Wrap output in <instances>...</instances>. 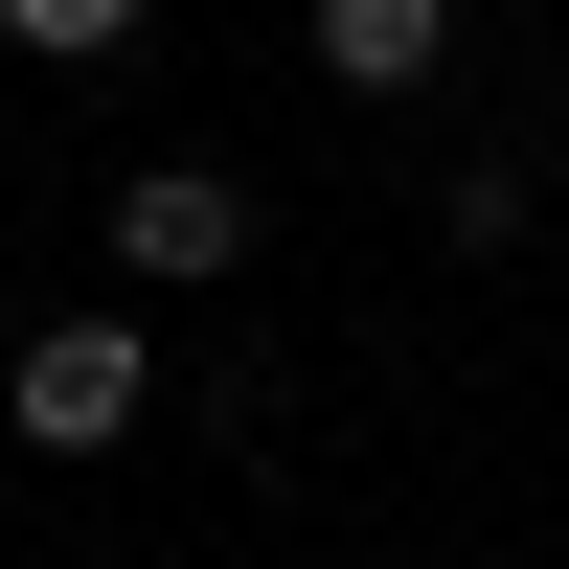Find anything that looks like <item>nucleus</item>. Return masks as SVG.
<instances>
[{"mask_svg":"<svg viewBox=\"0 0 569 569\" xmlns=\"http://www.w3.org/2000/svg\"><path fill=\"white\" fill-rule=\"evenodd\" d=\"M0 46H46V69H91V46H137V0H0Z\"/></svg>","mask_w":569,"mask_h":569,"instance_id":"nucleus-4","label":"nucleus"},{"mask_svg":"<svg viewBox=\"0 0 569 569\" xmlns=\"http://www.w3.org/2000/svg\"><path fill=\"white\" fill-rule=\"evenodd\" d=\"M433 46H456V0H319V69L342 91H433Z\"/></svg>","mask_w":569,"mask_h":569,"instance_id":"nucleus-3","label":"nucleus"},{"mask_svg":"<svg viewBox=\"0 0 569 569\" xmlns=\"http://www.w3.org/2000/svg\"><path fill=\"white\" fill-rule=\"evenodd\" d=\"M547 182H569V114H547Z\"/></svg>","mask_w":569,"mask_h":569,"instance_id":"nucleus-5","label":"nucleus"},{"mask_svg":"<svg viewBox=\"0 0 569 569\" xmlns=\"http://www.w3.org/2000/svg\"><path fill=\"white\" fill-rule=\"evenodd\" d=\"M547 569H569V547H547Z\"/></svg>","mask_w":569,"mask_h":569,"instance_id":"nucleus-6","label":"nucleus"},{"mask_svg":"<svg viewBox=\"0 0 569 569\" xmlns=\"http://www.w3.org/2000/svg\"><path fill=\"white\" fill-rule=\"evenodd\" d=\"M0 410H23V456H114L137 410H160V319H23Z\"/></svg>","mask_w":569,"mask_h":569,"instance_id":"nucleus-1","label":"nucleus"},{"mask_svg":"<svg viewBox=\"0 0 569 569\" xmlns=\"http://www.w3.org/2000/svg\"><path fill=\"white\" fill-rule=\"evenodd\" d=\"M114 273H137V297L251 273V182H228V160H137V182H114Z\"/></svg>","mask_w":569,"mask_h":569,"instance_id":"nucleus-2","label":"nucleus"}]
</instances>
